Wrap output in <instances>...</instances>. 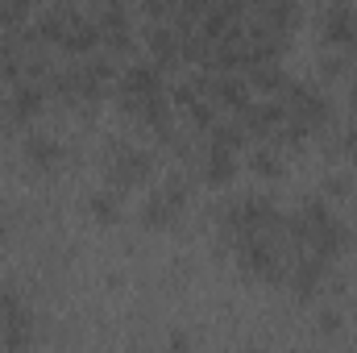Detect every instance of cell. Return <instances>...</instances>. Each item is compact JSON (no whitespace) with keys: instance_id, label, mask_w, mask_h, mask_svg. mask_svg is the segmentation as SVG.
Here are the masks:
<instances>
[{"instance_id":"7a4b0ae2","label":"cell","mask_w":357,"mask_h":353,"mask_svg":"<svg viewBox=\"0 0 357 353\" xmlns=\"http://www.w3.org/2000/svg\"><path fill=\"white\" fill-rule=\"evenodd\" d=\"M25 154H29L33 162H54V158H58V141H50V137H29V141H25Z\"/></svg>"},{"instance_id":"277c9868","label":"cell","mask_w":357,"mask_h":353,"mask_svg":"<svg viewBox=\"0 0 357 353\" xmlns=\"http://www.w3.org/2000/svg\"><path fill=\"white\" fill-rule=\"evenodd\" d=\"M92 212H96L100 221H112V216H116V200H112L108 191H100V196H92Z\"/></svg>"},{"instance_id":"3957f363","label":"cell","mask_w":357,"mask_h":353,"mask_svg":"<svg viewBox=\"0 0 357 353\" xmlns=\"http://www.w3.org/2000/svg\"><path fill=\"white\" fill-rule=\"evenodd\" d=\"M42 108V92L37 87H21L17 92V104H12V117H33Z\"/></svg>"},{"instance_id":"5b68a950","label":"cell","mask_w":357,"mask_h":353,"mask_svg":"<svg viewBox=\"0 0 357 353\" xmlns=\"http://www.w3.org/2000/svg\"><path fill=\"white\" fill-rule=\"evenodd\" d=\"M254 166H258V175H279V171H283L275 154H258V158H254Z\"/></svg>"},{"instance_id":"8992f818","label":"cell","mask_w":357,"mask_h":353,"mask_svg":"<svg viewBox=\"0 0 357 353\" xmlns=\"http://www.w3.org/2000/svg\"><path fill=\"white\" fill-rule=\"evenodd\" d=\"M320 325L333 333V329H341V316H337V312H324V316H320Z\"/></svg>"},{"instance_id":"6da1fadb","label":"cell","mask_w":357,"mask_h":353,"mask_svg":"<svg viewBox=\"0 0 357 353\" xmlns=\"http://www.w3.org/2000/svg\"><path fill=\"white\" fill-rule=\"evenodd\" d=\"M233 171H237V166H233V154H229V150H212V154H208V171H204V175H208L212 183L233 179Z\"/></svg>"}]
</instances>
